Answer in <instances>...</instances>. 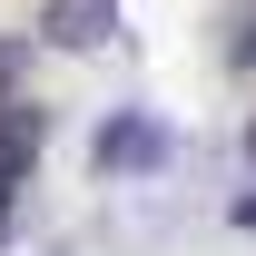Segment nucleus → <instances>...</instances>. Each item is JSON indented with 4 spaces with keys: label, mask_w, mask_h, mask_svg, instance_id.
<instances>
[{
    "label": "nucleus",
    "mask_w": 256,
    "mask_h": 256,
    "mask_svg": "<svg viewBox=\"0 0 256 256\" xmlns=\"http://www.w3.org/2000/svg\"><path fill=\"white\" fill-rule=\"evenodd\" d=\"M30 138H40V118H30V108H0V197H10V178L30 168Z\"/></svg>",
    "instance_id": "1"
},
{
    "label": "nucleus",
    "mask_w": 256,
    "mask_h": 256,
    "mask_svg": "<svg viewBox=\"0 0 256 256\" xmlns=\"http://www.w3.org/2000/svg\"><path fill=\"white\" fill-rule=\"evenodd\" d=\"M98 30H108L98 0H60V10H50V40H98Z\"/></svg>",
    "instance_id": "2"
},
{
    "label": "nucleus",
    "mask_w": 256,
    "mask_h": 256,
    "mask_svg": "<svg viewBox=\"0 0 256 256\" xmlns=\"http://www.w3.org/2000/svg\"><path fill=\"white\" fill-rule=\"evenodd\" d=\"M0 236H10V197H0Z\"/></svg>",
    "instance_id": "3"
}]
</instances>
